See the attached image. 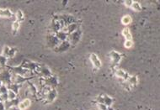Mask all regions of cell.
I'll use <instances>...</instances> for the list:
<instances>
[{
    "mask_svg": "<svg viewBox=\"0 0 160 110\" xmlns=\"http://www.w3.org/2000/svg\"><path fill=\"white\" fill-rule=\"evenodd\" d=\"M116 74L118 77L123 78V79H125V80H127V79L129 78L128 74H127V72H124V71H122V70H118V71H116Z\"/></svg>",
    "mask_w": 160,
    "mask_h": 110,
    "instance_id": "cell-8",
    "label": "cell"
},
{
    "mask_svg": "<svg viewBox=\"0 0 160 110\" xmlns=\"http://www.w3.org/2000/svg\"><path fill=\"white\" fill-rule=\"evenodd\" d=\"M127 80L132 86H134L138 83V77H129Z\"/></svg>",
    "mask_w": 160,
    "mask_h": 110,
    "instance_id": "cell-16",
    "label": "cell"
},
{
    "mask_svg": "<svg viewBox=\"0 0 160 110\" xmlns=\"http://www.w3.org/2000/svg\"><path fill=\"white\" fill-rule=\"evenodd\" d=\"M14 16L16 18L17 21H19V22H21L25 19V15H24V14H23V12L21 10H18L16 12V14H14Z\"/></svg>",
    "mask_w": 160,
    "mask_h": 110,
    "instance_id": "cell-10",
    "label": "cell"
},
{
    "mask_svg": "<svg viewBox=\"0 0 160 110\" xmlns=\"http://www.w3.org/2000/svg\"><path fill=\"white\" fill-rule=\"evenodd\" d=\"M0 110H6L5 109V106H4V104L1 102L0 103Z\"/></svg>",
    "mask_w": 160,
    "mask_h": 110,
    "instance_id": "cell-20",
    "label": "cell"
},
{
    "mask_svg": "<svg viewBox=\"0 0 160 110\" xmlns=\"http://www.w3.org/2000/svg\"><path fill=\"white\" fill-rule=\"evenodd\" d=\"M17 98V94L13 92L12 90L9 89L8 91V100H14V99Z\"/></svg>",
    "mask_w": 160,
    "mask_h": 110,
    "instance_id": "cell-13",
    "label": "cell"
},
{
    "mask_svg": "<svg viewBox=\"0 0 160 110\" xmlns=\"http://www.w3.org/2000/svg\"><path fill=\"white\" fill-rule=\"evenodd\" d=\"M20 27V22H19L17 20H15L14 22L13 23V24H12V29H13V31L14 33H16L17 31L19 30Z\"/></svg>",
    "mask_w": 160,
    "mask_h": 110,
    "instance_id": "cell-14",
    "label": "cell"
},
{
    "mask_svg": "<svg viewBox=\"0 0 160 110\" xmlns=\"http://www.w3.org/2000/svg\"><path fill=\"white\" fill-rule=\"evenodd\" d=\"M7 57H5L4 55H0V66H4L6 65L7 62Z\"/></svg>",
    "mask_w": 160,
    "mask_h": 110,
    "instance_id": "cell-18",
    "label": "cell"
},
{
    "mask_svg": "<svg viewBox=\"0 0 160 110\" xmlns=\"http://www.w3.org/2000/svg\"><path fill=\"white\" fill-rule=\"evenodd\" d=\"M90 60L92 61V63L94 64V66L96 68H99L101 66V61H99V59L98 58V56L95 54H91L90 55Z\"/></svg>",
    "mask_w": 160,
    "mask_h": 110,
    "instance_id": "cell-6",
    "label": "cell"
},
{
    "mask_svg": "<svg viewBox=\"0 0 160 110\" xmlns=\"http://www.w3.org/2000/svg\"><path fill=\"white\" fill-rule=\"evenodd\" d=\"M122 35L127 39V40H132V34L130 33V30L128 28H125L122 31Z\"/></svg>",
    "mask_w": 160,
    "mask_h": 110,
    "instance_id": "cell-9",
    "label": "cell"
},
{
    "mask_svg": "<svg viewBox=\"0 0 160 110\" xmlns=\"http://www.w3.org/2000/svg\"><path fill=\"white\" fill-rule=\"evenodd\" d=\"M9 87L10 90H12L13 92H14L17 94L18 92H19V89L21 87V85L20 84H16V83H11Z\"/></svg>",
    "mask_w": 160,
    "mask_h": 110,
    "instance_id": "cell-11",
    "label": "cell"
},
{
    "mask_svg": "<svg viewBox=\"0 0 160 110\" xmlns=\"http://www.w3.org/2000/svg\"><path fill=\"white\" fill-rule=\"evenodd\" d=\"M13 72L14 73H16L17 75H20V76H23V75H25L27 73L28 70L24 68L23 66H16V67H11L10 68Z\"/></svg>",
    "mask_w": 160,
    "mask_h": 110,
    "instance_id": "cell-4",
    "label": "cell"
},
{
    "mask_svg": "<svg viewBox=\"0 0 160 110\" xmlns=\"http://www.w3.org/2000/svg\"><path fill=\"white\" fill-rule=\"evenodd\" d=\"M1 102H3V99H2V97H1V95H0V103Z\"/></svg>",
    "mask_w": 160,
    "mask_h": 110,
    "instance_id": "cell-21",
    "label": "cell"
},
{
    "mask_svg": "<svg viewBox=\"0 0 160 110\" xmlns=\"http://www.w3.org/2000/svg\"><path fill=\"white\" fill-rule=\"evenodd\" d=\"M131 8L137 12L141 11V9H142V6H141V4H138V3H137V2H133L132 4V6H131Z\"/></svg>",
    "mask_w": 160,
    "mask_h": 110,
    "instance_id": "cell-15",
    "label": "cell"
},
{
    "mask_svg": "<svg viewBox=\"0 0 160 110\" xmlns=\"http://www.w3.org/2000/svg\"><path fill=\"white\" fill-rule=\"evenodd\" d=\"M0 80L1 82L4 83V85L7 84V85H10L11 84V81H12V76L11 73L9 71H2L0 72Z\"/></svg>",
    "mask_w": 160,
    "mask_h": 110,
    "instance_id": "cell-1",
    "label": "cell"
},
{
    "mask_svg": "<svg viewBox=\"0 0 160 110\" xmlns=\"http://www.w3.org/2000/svg\"><path fill=\"white\" fill-rule=\"evenodd\" d=\"M30 100L28 98L25 99V100H23L22 102H20V104L18 105V109L20 110L26 109L27 108L30 107Z\"/></svg>",
    "mask_w": 160,
    "mask_h": 110,
    "instance_id": "cell-5",
    "label": "cell"
},
{
    "mask_svg": "<svg viewBox=\"0 0 160 110\" xmlns=\"http://www.w3.org/2000/svg\"><path fill=\"white\" fill-rule=\"evenodd\" d=\"M14 13L9 9H0V17L1 18H7V19H10L14 16Z\"/></svg>",
    "mask_w": 160,
    "mask_h": 110,
    "instance_id": "cell-3",
    "label": "cell"
},
{
    "mask_svg": "<svg viewBox=\"0 0 160 110\" xmlns=\"http://www.w3.org/2000/svg\"><path fill=\"white\" fill-rule=\"evenodd\" d=\"M131 22H132V18H131L130 15H125L122 19V23L124 25H127Z\"/></svg>",
    "mask_w": 160,
    "mask_h": 110,
    "instance_id": "cell-12",
    "label": "cell"
},
{
    "mask_svg": "<svg viewBox=\"0 0 160 110\" xmlns=\"http://www.w3.org/2000/svg\"><path fill=\"white\" fill-rule=\"evenodd\" d=\"M8 88L6 87V85L3 84L2 86H0V95H3V94L8 93Z\"/></svg>",
    "mask_w": 160,
    "mask_h": 110,
    "instance_id": "cell-17",
    "label": "cell"
},
{
    "mask_svg": "<svg viewBox=\"0 0 160 110\" xmlns=\"http://www.w3.org/2000/svg\"><path fill=\"white\" fill-rule=\"evenodd\" d=\"M132 40H126L125 42V47L126 48H131L132 46Z\"/></svg>",
    "mask_w": 160,
    "mask_h": 110,
    "instance_id": "cell-19",
    "label": "cell"
},
{
    "mask_svg": "<svg viewBox=\"0 0 160 110\" xmlns=\"http://www.w3.org/2000/svg\"><path fill=\"white\" fill-rule=\"evenodd\" d=\"M110 55H111V60L114 61L115 64H118L119 61H121V59H122V55H120L119 53H117V52H115V51L111 52Z\"/></svg>",
    "mask_w": 160,
    "mask_h": 110,
    "instance_id": "cell-7",
    "label": "cell"
},
{
    "mask_svg": "<svg viewBox=\"0 0 160 110\" xmlns=\"http://www.w3.org/2000/svg\"><path fill=\"white\" fill-rule=\"evenodd\" d=\"M16 52V50L14 48H10L9 46H5L3 50V55H4L7 58H11L13 57Z\"/></svg>",
    "mask_w": 160,
    "mask_h": 110,
    "instance_id": "cell-2",
    "label": "cell"
}]
</instances>
